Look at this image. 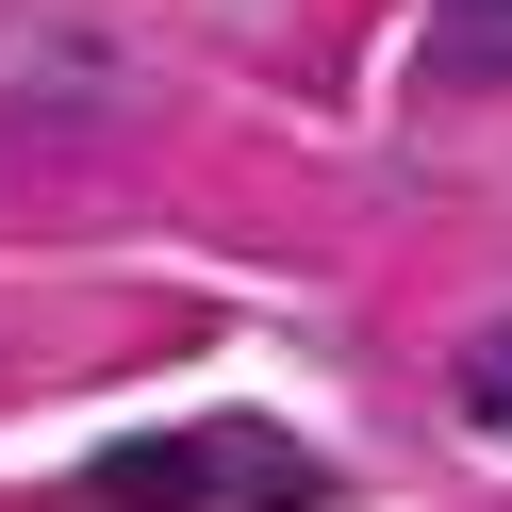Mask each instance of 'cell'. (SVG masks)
I'll list each match as a JSON object with an SVG mask.
<instances>
[{
    "label": "cell",
    "instance_id": "1",
    "mask_svg": "<svg viewBox=\"0 0 512 512\" xmlns=\"http://www.w3.org/2000/svg\"><path fill=\"white\" fill-rule=\"evenodd\" d=\"M298 496H314V463L281 430H149L67 479V512H298Z\"/></svg>",
    "mask_w": 512,
    "mask_h": 512
},
{
    "label": "cell",
    "instance_id": "3",
    "mask_svg": "<svg viewBox=\"0 0 512 512\" xmlns=\"http://www.w3.org/2000/svg\"><path fill=\"white\" fill-rule=\"evenodd\" d=\"M463 413H479V430H512V314H496V331H463Z\"/></svg>",
    "mask_w": 512,
    "mask_h": 512
},
{
    "label": "cell",
    "instance_id": "2",
    "mask_svg": "<svg viewBox=\"0 0 512 512\" xmlns=\"http://www.w3.org/2000/svg\"><path fill=\"white\" fill-rule=\"evenodd\" d=\"M430 67L446 83H512V0H446V17H430Z\"/></svg>",
    "mask_w": 512,
    "mask_h": 512
}]
</instances>
